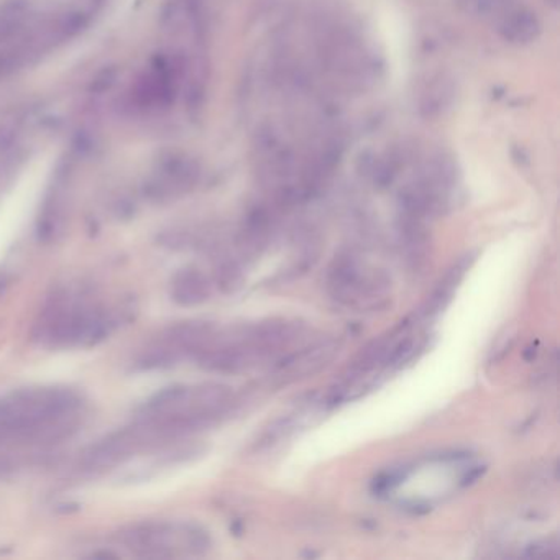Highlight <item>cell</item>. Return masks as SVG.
<instances>
[{"label":"cell","instance_id":"cell-1","mask_svg":"<svg viewBox=\"0 0 560 560\" xmlns=\"http://www.w3.org/2000/svg\"><path fill=\"white\" fill-rule=\"evenodd\" d=\"M83 412V396L70 386H28L0 395V451L70 439Z\"/></svg>","mask_w":560,"mask_h":560},{"label":"cell","instance_id":"cell-2","mask_svg":"<svg viewBox=\"0 0 560 560\" xmlns=\"http://www.w3.org/2000/svg\"><path fill=\"white\" fill-rule=\"evenodd\" d=\"M235 405L224 383L172 385L150 396L136 416L153 448H165L224 419Z\"/></svg>","mask_w":560,"mask_h":560},{"label":"cell","instance_id":"cell-3","mask_svg":"<svg viewBox=\"0 0 560 560\" xmlns=\"http://www.w3.org/2000/svg\"><path fill=\"white\" fill-rule=\"evenodd\" d=\"M119 326V317L90 300L86 291L51 294L34 326V339L55 349H90Z\"/></svg>","mask_w":560,"mask_h":560},{"label":"cell","instance_id":"cell-4","mask_svg":"<svg viewBox=\"0 0 560 560\" xmlns=\"http://www.w3.org/2000/svg\"><path fill=\"white\" fill-rule=\"evenodd\" d=\"M117 544L140 559L205 556L211 549L208 530L185 521H149L127 527Z\"/></svg>","mask_w":560,"mask_h":560},{"label":"cell","instance_id":"cell-5","mask_svg":"<svg viewBox=\"0 0 560 560\" xmlns=\"http://www.w3.org/2000/svg\"><path fill=\"white\" fill-rule=\"evenodd\" d=\"M326 290L336 303L359 311H376L388 304L392 280L369 267L353 252H342L327 268Z\"/></svg>","mask_w":560,"mask_h":560},{"label":"cell","instance_id":"cell-6","mask_svg":"<svg viewBox=\"0 0 560 560\" xmlns=\"http://www.w3.org/2000/svg\"><path fill=\"white\" fill-rule=\"evenodd\" d=\"M149 451L142 432L130 424L119 431L110 432L101 441L94 442L78 458L74 475L81 478H96L114 468L122 467L140 452Z\"/></svg>","mask_w":560,"mask_h":560},{"label":"cell","instance_id":"cell-7","mask_svg":"<svg viewBox=\"0 0 560 560\" xmlns=\"http://www.w3.org/2000/svg\"><path fill=\"white\" fill-rule=\"evenodd\" d=\"M340 347H342V342L330 337V339L319 340V342L311 343L303 349L291 350L275 360L271 380L278 385H288V383L310 378L326 369L339 355Z\"/></svg>","mask_w":560,"mask_h":560},{"label":"cell","instance_id":"cell-8","mask_svg":"<svg viewBox=\"0 0 560 560\" xmlns=\"http://www.w3.org/2000/svg\"><path fill=\"white\" fill-rule=\"evenodd\" d=\"M475 260H477V252H468V254L462 255V257L445 271L444 277L438 281L434 290L431 291L428 300L422 304L421 310L415 313L416 317H418L422 324H424L425 320L434 319L438 314H441L442 311L448 306L452 298H454L455 291L460 287L462 280H464L465 275L470 270Z\"/></svg>","mask_w":560,"mask_h":560},{"label":"cell","instance_id":"cell-9","mask_svg":"<svg viewBox=\"0 0 560 560\" xmlns=\"http://www.w3.org/2000/svg\"><path fill=\"white\" fill-rule=\"evenodd\" d=\"M212 288L214 283L211 278L198 267L189 265L173 275L170 281V296L182 307L201 306L211 300Z\"/></svg>","mask_w":560,"mask_h":560},{"label":"cell","instance_id":"cell-10","mask_svg":"<svg viewBox=\"0 0 560 560\" xmlns=\"http://www.w3.org/2000/svg\"><path fill=\"white\" fill-rule=\"evenodd\" d=\"M497 31L511 45H529L540 35V21L536 12L517 2L497 19Z\"/></svg>","mask_w":560,"mask_h":560},{"label":"cell","instance_id":"cell-11","mask_svg":"<svg viewBox=\"0 0 560 560\" xmlns=\"http://www.w3.org/2000/svg\"><path fill=\"white\" fill-rule=\"evenodd\" d=\"M457 97L454 78L445 73L431 74L422 84L418 94V109L425 119L444 116Z\"/></svg>","mask_w":560,"mask_h":560},{"label":"cell","instance_id":"cell-12","mask_svg":"<svg viewBox=\"0 0 560 560\" xmlns=\"http://www.w3.org/2000/svg\"><path fill=\"white\" fill-rule=\"evenodd\" d=\"M301 419H303V412L301 411L290 412V415H283L281 418L275 419V421L261 432L255 447L261 451V448L275 447V445L280 444L281 441H287V439L290 438L291 434H294L296 429L300 428Z\"/></svg>","mask_w":560,"mask_h":560},{"label":"cell","instance_id":"cell-13","mask_svg":"<svg viewBox=\"0 0 560 560\" xmlns=\"http://www.w3.org/2000/svg\"><path fill=\"white\" fill-rule=\"evenodd\" d=\"M517 2L520 0H455V4L465 14L485 19H498Z\"/></svg>","mask_w":560,"mask_h":560},{"label":"cell","instance_id":"cell-14","mask_svg":"<svg viewBox=\"0 0 560 560\" xmlns=\"http://www.w3.org/2000/svg\"><path fill=\"white\" fill-rule=\"evenodd\" d=\"M557 550H559V544L556 542V539H542L526 547L524 556L540 559V557L556 556Z\"/></svg>","mask_w":560,"mask_h":560},{"label":"cell","instance_id":"cell-15","mask_svg":"<svg viewBox=\"0 0 560 560\" xmlns=\"http://www.w3.org/2000/svg\"><path fill=\"white\" fill-rule=\"evenodd\" d=\"M12 283H14V275L0 267V298L5 296V293L11 290Z\"/></svg>","mask_w":560,"mask_h":560},{"label":"cell","instance_id":"cell-16","mask_svg":"<svg viewBox=\"0 0 560 560\" xmlns=\"http://www.w3.org/2000/svg\"><path fill=\"white\" fill-rule=\"evenodd\" d=\"M14 470V465L8 460V458H0V478H4L5 475L11 474Z\"/></svg>","mask_w":560,"mask_h":560},{"label":"cell","instance_id":"cell-17","mask_svg":"<svg viewBox=\"0 0 560 560\" xmlns=\"http://www.w3.org/2000/svg\"><path fill=\"white\" fill-rule=\"evenodd\" d=\"M547 2H549L553 9H557V5H559V0H547Z\"/></svg>","mask_w":560,"mask_h":560}]
</instances>
